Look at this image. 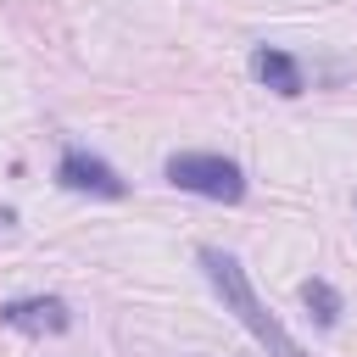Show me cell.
I'll return each mask as SVG.
<instances>
[{"mask_svg":"<svg viewBox=\"0 0 357 357\" xmlns=\"http://www.w3.org/2000/svg\"><path fill=\"white\" fill-rule=\"evenodd\" d=\"M167 184H178L190 195H206V201H229V206L245 195L240 162H229L218 151H173L167 156Z\"/></svg>","mask_w":357,"mask_h":357,"instance_id":"7a4b0ae2","label":"cell"},{"mask_svg":"<svg viewBox=\"0 0 357 357\" xmlns=\"http://www.w3.org/2000/svg\"><path fill=\"white\" fill-rule=\"evenodd\" d=\"M251 73H257L273 95H301V67H296L284 50H273V45H262V50L251 56Z\"/></svg>","mask_w":357,"mask_h":357,"instance_id":"5b68a950","label":"cell"},{"mask_svg":"<svg viewBox=\"0 0 357 357\" xmlns=\"http://www.w3.org/2000/svg\"><path fill=\"white\" fill-rule=\"evenodd\" d=\"M56 178L67 184V190H84V195H106V201H117L123 195V178L100 162V156H89V151H78V145H67L61 151V162H56Z\"/></svg>","mask_w":357,"mask_h":357,"instance_id":"3957f363","label":"cell"},{"mask_svg":"<svg viewBox=\"0 0 357 357\" xmlns=\"http://www.w3.org/2000/svg\"><path fill=\"white\" fill-rule=\"evenodd\" d=\"M201 268H206V279H212V290L223 296V307L257 335V346L268 351V357H307L301 351V340L257 301V290H251V279H245V268H240V257H229V251H218V245H201Z\"/></svg>","mask_w":357,"mask_h":357,"instance_id":"6da1fadb","label":"cell"},{"mask_svg":"<svg viewBox=\"0 0 357 357\" xmlns=\"http://www.w3.org/2000/svg\"><path fill=\"white\" fill-rule=\"evenodd\" d=\"M0 318H6L11 329H22V335H61V329L73 324V312H67L61 296H22V301H6Z\"/></svg>","mask_w":357,"mask_h":357,"instance_id":"277c9868","label":"cell"},{"mask_svg":"<svg viewBox=\"0 0 357 357\" xmlns=\"http://www.w3.org/2000/svg\"><path fill=\"white\" fill-rule=\"evenodd\" d=\"M301 301L312 307L318 329H335V324H340V296H335L329 279H307V284H301Z\"/></svg>","mask_w":357,"mask_h":357,"instance_id":"8992f818","label":"cell"}]
</instances>
